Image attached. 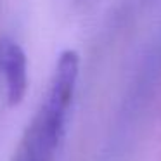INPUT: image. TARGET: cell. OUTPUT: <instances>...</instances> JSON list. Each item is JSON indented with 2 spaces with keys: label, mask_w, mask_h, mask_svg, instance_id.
Segmentation results:
<instances>
[{
  "label": "cell",
  "mask_w": 161,
  "mask_h": 161,
  "mask_svg": "<svg viewBox=\"0 0 161 161\" xmlns=\"http://www.w3.org/2000/svg\"><path fill=\"white\" fill-rule=\"evenodd\" d=\"M0 71L5 78L9 104L18 106L28 88V61L25 50L9 38L0 40Z\"/></svg>",
  "instance_id": "cell-2"
},
{
  "label": "cell",
  "mask_w": 161,
  "mask_h": 161,
  "mask_svg": "<svg viewBox=\"0 0 161 161\" xmlns=\"http://www.w3.org/2000/svg\"><path fill=\"white\" fill-rule=\"evenodd\" d=\"M80 57L75 50L59 56L45 99L23 135L14 161H52L64 135L76 92Z\"/></svg>",
  "instance_id": "cell-1"
}]
</instances>
